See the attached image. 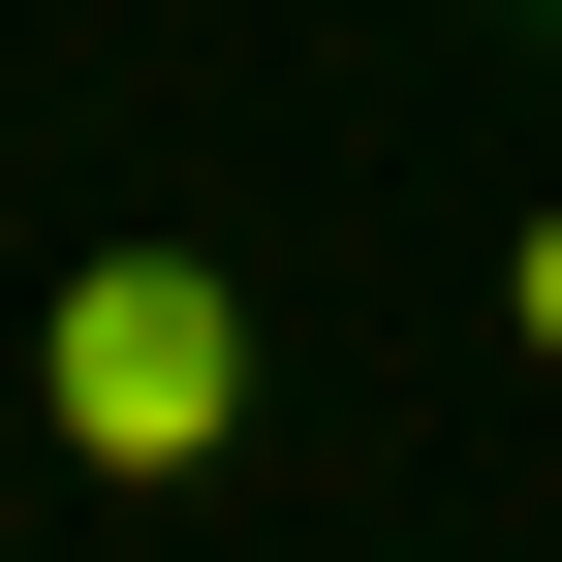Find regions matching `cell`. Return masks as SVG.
<instances>
[{"mask_svg": "<svg viewBox=\"0 0 562 562\" xmlns=\"http://www.w3.org/2000/svg\"><path fill=\"white\" fill-rule=\"evenodd\" d=\"M220 375H250V313H220L188 250L63 281V438H94V469H220Z\"/></svg>", "mask_w": 562, "mask_h": 562, "instance_id": "6da1fadb", "label": "cell"}, {"mask_svg": "<svg viewBox=\"0 0 562 562\" xmlns=\"http://www.w3.org/2000/svg\"><path fill=\"white\" fill-rule=\"evenodd\" d=\"M531 344H562V220H531Z\"/></svg>", "mask_w": 562, "mask_h": 562, "instance_id": "7a4b0ae2", "label": "cell"}, {"mask_svg": "<svg viewBox=\"0 0 562 562\" xmlns=\"http://www.w3.org/2000/svg\"><path fill=\"white\" fill-rule=\"evenodd\" d=\"M501 32H531V63H562V0H501Z\"/></svg>", "mask_w": 562, "mask_h": 562, "instance_id": "3957f363", "label": "cell"}]
</instances>
